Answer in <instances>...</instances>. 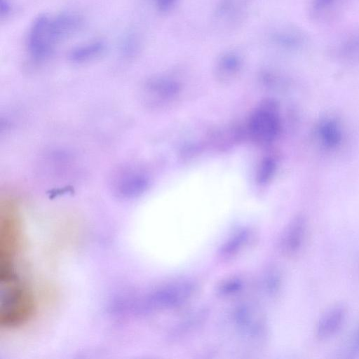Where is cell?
I'll return each instance as SVG.
<instances>
[{"label": "cell", "mask_w": 359, "mask_h": 359, "mask_svg": "<svg viewBox=\"0 0 359 359\" xmlns=\"http://www.w3.org/2000/svg\"><path fill=\"white\" fill-rule=\"evenodd\" d=\"M346 309L341 304L332 306L320 318L316 329V336L326 340L337 334L344 324Z\"/></svg>", "instance_id": "9"}, {"label": "cell", "mask_w": 359, "mask_h": 359, "mask_svg": "<svg viewBox=\"0 0 359 359\" xmlns=\"http://www.w3.org/2000/svg\"><path fill=\"white\" fill-rule=\"evenodd\" d=\"M236 48L231 47L222 51L218 56L216 69L220 76H231L241 70L243 63V55Z\"/></svg>", "instance_id": "12"}, {"label": "cell", "mask_w": 359, "mask_h": 359, "mask_svg": "<svg viewBox=\"0 0 359 359\" xmlns=\"http://www.w3.org/2000/svg\"><path fill=\"white\" fill-rule=\"evenodd\" d=\"M244 287L243 280L237 276L223 280L217 287V292L222 297H229L240 292Z\"/></svg>", "instance_id": "18"}, {"label": "cell", "mask_w": 359, "mask_h": 359, "mask_svg": "<svg viewBox=\"0 0 359 359\" xmlns=\"http://www.w3.org/2000/svg\"><path fill=\"white\" fill-rule=\"evenodd\" d=\"M13 10V6L11 0H0V18L1 20L8 18Z\"/></svg>", "instance_id": "20"}, {"label": "cell", "mask_w": 359, "mask_h": 359, "mask_svg": "<svg viewBox=\"0 0 359 359\" xmlns=\"http://www.w3.org/2000/svg\"><path fill=\"white\" fill-rule=\"evenodd\" d=\"M283 278L280 271L271 266L266 269L262 278V286L269 297L276 296L280 290Z\"/></svg>", "instance_id": "15"}, {"label": "cell", "mask_w": 359, "mask_h": 359, "mask_svg": "<svg viewBox=\"0 0 359 359\" xmlns=\"http://www.w3.org/2000/svg\"><path fill=\"white\" fill-rule=\"evenodd\" d=\"M251 237L252 232L248 228L237 229L222 244L219 255L224 258L234 257L248 245Z\"/></svg>", "instance_id": "14"}, {"label": "cell", "mask_w": 359, "mask_h": 359, "mask_svg": "<svg viewBox=\"0 0 359 359\" xmlns=\"http://www.w3.org/2000/svg\"><path fill=\"white\" fill-rule=\"evenodd\" d=\"M319 136L328 147H336L341 141V133L338 124L332 120L324 121L319 127Z\"/></svg>", "instance_id": "16"}, {"label": "cell", "mask_w": 359, "mask_h": 359, "mask_svg": "<svg viewBox=\"0 0 359 359\" xmlns=\"http://www.w3.org/2000/svg\"><path fill=\"white\" fill-rule=\"evenodd\" d=\"M147 187V181L138 173L127 172L116 182V189L122 197L130 198L140 195Z\"/></svg>", "instance_id": "13"}, {"label": "cell", "mask_w": 359, "mask_h": 359, "mask_svg": "<svg viewBox=\"0 0 359 359\" xmlns=\"http://www.w3.org/2000/svg\"><path fill=\"white\" fill-rule=\"evenodd\" d=\"M107 49L102 39L87 41L72 48L67 54L68 60L74 64H83L100 57Z\"/></svg>", "instance_id": "10"}, {"label": "cell", "mask_w": 359, "mask_h": 359, "mask_svg": "<svg viewBox=\"0 0 359 359\" xmlns=\"http://www.w3.org/2000/svg\"><path fill=\"white\" fill-rule=\"evenodd\" d=\"M141 39L138 34L134 31L125 33L119 43V50L121 55L126 57L137 55L141 47Z\"/></svg>", "instance_id": "17"}, {"label": "cell", "mask_w": 359, "mask_h": 359, "mask_svg": "<svg viewBox=\"0 0 359 359\" xmlns=\"http://www.w3.org/2000/svg\"><path fill=\"white\" fill-rule=\"evenodd\" d=\"M355 346L358 351H359V332L356 337L355 341Z\"/></svg>", "instance_id": "21"}, {"label": "cell", "mask_w": 359, "mask_h": 359, "mask_svg": "<svg viewBox=\"0 0 359 359\" xmlns=\"http://www.w3.org/2000/svg\"><path fill=\"white\" fill-rule=\"evenodd\" d=\"M0 309L1 325L7 328L22 326L33 316L35 303L31 290L18 278L2 283Z\"/></svg>", "instance_id": "1"}, {"label": "cell", "mask_w": 359, "mask_h": 359, "mask_svg": "<svg viewBox=\"0 0 359 359\" xmlns=\"http://www.w3.org/2000/svg\"><path fill=\"white\" fill-rule=\"evenodd\" d=\"M20 241V225L13 213L1 217L0 224V278L14 275V259Z\"/></svg>", "instance_id": "4"}, {"label": "cell", "mask_w": 359, "mask_h": 359, "mask_svg": "<svg viewBox=\"0 0 359 359\" xmlns=\"http://www.w3.org/2000/svg\"><path fill=\"white\" fill-rule=\"evenodd\" d=\"M232 320L237 331L252 341H259L266 334L264 319L252 304L245 302L238 305L233 311Z\"/></svg>", "instance_id": "6"}, {"label": "cell", "mask_w": 359, "mask_h": 359, "mask_svg": "<svg viewBox=\"0 0 359 359\" xmlns=\"http://www.w3.org/2000/svg\"><path fill=\"white\" fill-rule=\"evenodd\" d=\"M51 34L57 44L79 33L84 27L83 17L74 11H62L50 15Z\"/></svg>", "instance_id": "8"}, {"label": "cell", "mask_w": 359, "mask_h": 359, "mask_svg": "<svg viewBox=\"0 0 359 359\" xmlns=\"http://www.w3.org/2000/svg\"><path fill=\"white\" fill-rule=\"evenodd\" d=\"M50 15L40 13L31 22L26 38V48L30 59L41 62L53 54L57 43L50 30Z\"/></svg>", "instance_id": "3"}, {"label": "cell", "mask_w": 359, "mask_h": 359, "mask_svg": "<svg viewBox=\"0 0 359 359\" xmlns=\"http://www.w3.org/2000/svg\"><path fill=\"white\" fill-rule=\"evenodd\" d=\"M307 224L302 215L294 217L284 228L279 240L280 251L287 256H293L302 249L306 237Z\"/></svg>", "instance_id": "7"}, {"label": "cell", "mask_w": 359, "mask_h": 359, "mask_svg": "<svg viewBox=\"0 0 359 359\" xmlns=\"http://www.w3.org/2000/svg\"><path fill=\"white\" fill-rule=\"evenodd\" d=\"M196 285L190 280L166 283L149 293L142 302L147 311H166L180 308L195 294Z\"/></svg>", "instance_id": "2"}, {"label": "cell", "mask_w": 359, "mask_h": 359, "mask_svg": "<svg viewBox=\"0 0 359 359\" xmlns=\"http://www.w3.org/2000/svg\"><path fill=\"white\" fill-rule=\"evenodd\" d=\"M278 127V121L275 115L264 111L255 114L251 123L255 136L263 141L273 139L277 133Z\"/></svg>", "instance_id": "11"}, {"label": "cell", "mask_w": 359, "mask_h": 359, "mask_svg": "<svg viewBox=\"0 0 359 359\" xmlns=\"http://www.w3.org/2000/svg\"><path fill=\"white\" fill-rule=\"evenodd\" d=\"M250 0H216L211 21L218 32L236 29L247 17Z\"/></svg>", "instance_id": "5"}, {"label": "cell", "mask_w": 359, "mask_h": 359, "mask_svg": "<svg viewBox=\"0 0 359 359\" xmlns=\"http://www.w3.org/2000/svg\"><path fill=\"white\" fill-rule=\"evenodd\" d=\"M155 11L161 15H168L179 6L181 0H151Z\"/></svg>", "instance_id": "19"}]
</instances>
